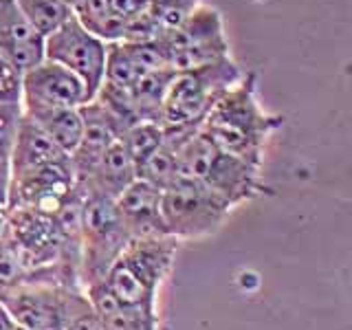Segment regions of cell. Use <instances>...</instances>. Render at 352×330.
<instances>
[{
    "instance_id": "obj_1",
    "label": "cell",
    "mask_w": 352,
    "mask_h": 330,
    "mask_svg": "<svg viewBox=\"0 0 352 330\" xmlns=\"http://www.w3.org/2000/svg\"><path fill=\"white\" fill-rule=\"evenodd\" d=\"M282 126L284 117L269 113L260 102L258 75L245 73L209 110L201 135L220 152L262 170L269 141Z\"/></svg>"
},
{
    "instance_id": "obj_2",
    "label": "cell",
    "mask_w": 352,
    "mask_h": 330,
    "mask_svg": "<svg viewBox=\"0 0 352 330\" xmlns=\"http://www.w3.org/2000/svg\"><path fill=\"white\" fill-rule=\"evenodd\" d=\"M245 75L234 58H225L190 71H179L165 88L157 124L163 130L165 143L179 152L201 130L214 104Z\"/></svg>"
},
{
    "instance_id": "obj_3",
    "label": "cell",
    "mask_w": 352,
    "mask_h": 330,
    "mask_svg": "<svg viewBox=\"0 0 352 330\" xmlns=\"http://www.w3.org/2000/svg\"><path fill=\"white\" fill-rule=\"evenodd\" d=\"M181 242L170 236L132 238L102 286L121 306L159 311V291L172 271Z\"/></svg>"
},
{
    "instance_id": "obj_4",
    "label": "cell",
    "mask_w": 352,
    "mask_h": 330,
    "mask_svg": "<svg viewBox=\"0 0 352 330\" xmlns=\"http://www.w3.org/2000/svg\"><path fill=\"white\" fill-rule=\"evenodd\" d=\"M176 154H179V174L207 187L231 209L253 201L267 190L260 168L220 152L201 135V130L190 141H185Z\"/></svg>"
},
{
    "instance_id": "obj_5",
    "label": "cell",
    "mask_w": 352,
    "mask_h": 330,
    "mask_svg": "<svg viewBox=\"0 0 352 330\" xmlns=\"http://www.w3.org/2000/svg\"><path fill=\"white\" fill-rule=\"evenodd\" d=\"M11 319L27 330H69L77 317L91 311L82 286L60 282H25L0 291Z\"/></svg>"
},
{
    "instance_id": "obj_6",
    "label": "cell",
    "mask_w": 352,
    "mask_h": 330,
    "mask_svg": "<svg viewBox=\"0 0 352 330\" xmlns=\"http://www.w3.org/2000/svg\"><path fill=\"white\" fill-rule=\"evenodd\" d=\"M231 212L234 209L225 205L216 194L183 174L161 190V218L165 234L179 242L203 240L216 234Z\"/></svg>"
},
{
    "instance_id": "obj_7",
    "label": "cell",
    "mask_w": 352,
    "mask_h": 330,
    "mask_svg": "<svg viewBox=\"0 0 352 330\" xmlns=\"http://www.w3.org/2000/svg\"><path fill=\"white\" fill-rule=\"evenodd\" d=\"M130 240L128 229L117 214L115 201L84 196L80 229V282L84 291L104 282L106 273Z\"/></svg>"
},
{
    "instance_id": "obj_8",
    "label": "cell",
    "mask_w": 352,
    "mask_h": 330,
    "mask_svg": "<svg viewBox=\"0 0 352 330\" xmlns=\"http://www.w3.org/2000/svg\"><path fill=\"white\" fill-rule=\"evenodd\" d=\"M157 44L174 73L231 58L223 16L216 7L203 3L174 31L157 40Z\"/></svg>"
},
{
    "instance_id": "obj_9",
    "label": "cell",
    "mask_w": 352,
    "mask_h": 330,
    "mask_svg": "<svg viewBox=\"0 0 352 330\" xmlns=\"http://www.w3.org/2000/svg\"><path fill=\"white\" fill-rule=\"evenodd\" d=\"M108 42L88 31L75 14L44 38V60L55 62L80 77L88 99H95L106 77Z\"/></svg>"
},
{
    "instance_id": "obj_10",
    "label": "cell",
    "mask_w": 352,
    "mask_h": 330,
    "mask_svg": "<svg viewBox=\"0 0 352 330\" xmlns=\"http://www.w3.org/2000/svg\"><path fill=\"white\" fill-rule=\"evenodd\" d=\"M91 102L86 86L64 66L42 60L22 73L20 104L25 113L53 108H80Z\"/></svg>"
},
{
    "instance_id": "obj_11",
    "label": "cell",
    "mask_w": 352,
    "mask_h": 330,
    "mask_svg": "<svg viewBox=\"0 0 352 330\" xmlns=\"http://www.w3.org/2000/svg\"><path fill=\"white\" fill-rule=\"evenodd\" d=\"M80 115L82 139L69 157L75 179H82L84 174L91 172L93 165L102 159V154L126 132L124 126L119 124V119L97 99H91V102L80 106Z\"/></svg>"
},
{
    "instance_id": "obj_12",
    "label": "cell",
    "mask_w": 352,
    "mask_h": 330,
    "mask_svg": "<svg viewBox=\"0 0 352 330\" xmlns=\"http://www.w3.org/2000/svg\"><path fill=\"white\" fill-rule=\"evenodd\" d=\"M0 58L20 73L44 60V38L20 14L14 0H0Z\"/></svg>"
},
{
    "instance_id": "obj_13",
    "label": "cell",
    "mask_w": 352,
    "mask_h": 330,
    "mask_svg": "<svg viewBox=\"0 0 352 330\" xmlns=\"http://www.w3.org/2000/svg\"><path fill=\"white\" fill-rule=\"evenodd\" d=\"M150 3L152 0H82L73 14L88 31L110 44L126 38L132 22Z\"/></svg>"
},
{
    "instance_id": "obj_14",
    "label": "cell",
    "mask_w": 352,
    "mask_h": 330,
    "mask_svg": "<svg viewBox=\"0 0 352 330\" xmlns=\"http://www.w3.org/2000/svg\"><path fill=\"white\" fill-rule=\"evenodd\" d=\"M115 207L130 238L168 236L161 218V190L152 187L150 183L137 179L119 194Z\"/></svg>"
},
{
    "instance_id": "obj_15",
    "label": "cell",
    "mask_w": 352,
    "mask_h": 330,
    "mask_svg": "<svg viewBox=\"0 0 352 330\" xmlns=\"http://www.w3.org/2000/svg\"><path fill=\"white\" fill-rule=\"evenodd\" d=\"M135 181V163H132L126 146L119 139L102 154V159L93 165L91 172L84 174L82 179H75V187L84 196H102L117 201L119 194Z\"/></svg>"
},
{
    "instance_id": "obj_16",
    "label": "cell",
    "mask_w": 352,
    "mask_h": 330,
    "mask_svg": "<svg viewBox=\"0 0 352 330\" xmlns=\"http://www.w3.org/2000/svg\"><path fill=\"white\" fill-rule=\"evenodd\" d=\"M66 154L58 150V146L44 135L40 126L33 119H29L22 113L14 143H11V154H9V181L18 179V176H25L44 165L55 163L64 159Z\"/></svg>"
},
{
    "instance_id": "obj_17",
    "label": "cell",
    "mask_w": 352,
    "mask_h": 330,
    "mask_svg": "<svg viewBox=\"0 0 352 330\" xmlns=\"http://www.w3.org/2000/svg\"><path fill=\"white\" fill-rule=\"evenodd\" d=\"M201 5V0H152L148 9L132 22L124 40L157 42L168 36Z\"/></svg>"
},
{
    "instance_id": "obj_18",
    "label": "cell",
    "mask_w": 352,
    "mask_h": 330,
    "mask_svg": "<svg viewBox=\"0 0 352 330\" xmlns=\"http://www.w3.org/2000/svg\"><path fill=\"white\" fill-rule=\"evenodd\" d=\"M93 311L106 324L108 330H159V311H143V308L121 306L108 295L102 284L86 289Z\"/></svg>"
},
{
    "instance_id": "obj_19",
    "label": "cell",
    "mask_w": 352,
    "mask_h": 330,
    "mask_svg": "<svg viewBox=\"0 0 352 330\" xmlns=\"http://www.w3.org/2000/svg\"><path fill=\"white\" fill-rule=\"evenodd\" d=\"M25 113V110H22ZM40 126V130L47 135L60 152L71 157L77 143L82 139V115L80 108H53V110H31L25 113Z\"/></svg>"
},
{
    "instance_id": "obj_20",
    "label": "cell",
    "mask_w": 352,
    "mask_h": 330,
    "mask_svg": "<svg viewBox=\"0 0 352 330\" xmlns=\"http://www.w3.org/2000/svg\"><path fill=\"white\" fill-rule=\"evenodd\" d=\"M14 3L42 38H47L49 33L60 29L73 16V9H69L60 0H14Z\"/></svg>"
},
{
    "instance_id": "obj_21",
    "label": "cell",
    "mask_w": 352,
    "mask_h": 330,
    "mask_svg": "<svg viewBox=\"0 0 352 330\" xmlns=\"http://www.w3.org/2000/svg\"><path fill=\"white\" fill-rule=\"evenodd\" d=\"M22 73L0 58V106H22Z\"/></svg>"
},
{
    "instance_id": "obj_22",
    "label": "cell",
    "mask_w": 352,
    "mask_h": 330,
    "mask_svg": "<svg viewBox=\"0 0 352 330\" xmlns=\"http://www.w3.org/2000/svg\"><path fill=\"white\" fill-rule=\"evenodd\" d=\"M69 330H108V328L102 319H99V315L91 308V311H86L82 317H77Z\"/></svg>"
},
{
    "instance_id": "obj_23",
    "label": "cell",
    "mask_w": 352,
    "mask_h": 330,
    "mask_svg": "<svg viewBox=\"0 0 352 330\" xmlns=\"http://www.w3.org/2000/svg\"><path fill=\"white\" fill-rule=\"evenodd\" d=\"M14 326H16V322H14V319H11V315L7 313L5 304L0 302V330H14Z\"/></svg>"
},
{
    "instance_id": "obj_24",
    "label": "cell",
    "mask_w": 352,
    "mask_h": 330,
    "mask_svg": "<svg viewBox=\"0 0 352 330\" xmlns=\"http://www.w3.org/2000/svg\"><path fill=\"white\" fill-rule=\"evenodd\" d=\"M60 3H64L66 7H69V9H75L77 5H80L82 3V0H60Z\"/></svg>"
},
{
    "instance_id": "obj_25",
    "label": "cell",
    "mask_w": 352,
    "mask_h": 330,
    "mask_svg": "<svg viewBox=\"0 0 352 330\" xmlns=\"http://www.w3.org/2000/svg\"><path fill=\"white\" fill-rule=\"evenodd\" d=\"M14 330H27V328H22V326H18V324H16V326H14Z\"/></svg>"
}]
</instances>
